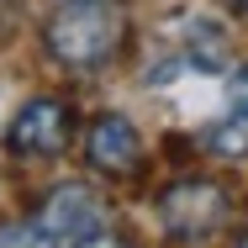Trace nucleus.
I'll return each mask as SVG.
<instances>
[{"mask_svg":"<svg viewBox=\"0 0 248 248\" xmlns=\"http://www.w3.org/2000/svg\"><path fill=\"white\" fill-rule=\"evenodd\" d=\"M222 217H227V196H222L211 180H185V185H174V190L164 196V222H169L174 232H185V238L211 232Z\"/></svg>","mask_w":248,"mask_h":248,"instance_id":"obj_4","label":"nucleus"},{"mask_svg":"<svg viewBox=\"0 0 248 248\" xmlns=\"http://www.w3.org/2000/svg\"><path fill=\"white\" fill-rule=\"evenodd\" d=\"M243 248H248V238H243Z\"/></svg>","mask_w":248,"mask_h":248,"instance_id":"obj_9","label":"nucleus"},{"mask_svg":"<svg viewBox=\"0 0 248 248\" xmlns=\"http://www.w3.org/2000/svg\"><path fill=\"white\" fill-rule=\"evenodd\" d=\"M206 143H211L217 153H248V74L232 85V106L211 122Z\"/></svg>","mask_w":248,"mask_h":248,"instance_id":"obj_6","label":"nucleus"},{"mask_svg":"<svg viewBox=\"0 0 248 248\" xmlns=\"http://www.w3.org/2000/svg\"><path fill=\"white\" fill-rule=\"evenodd\" d=\"M37 227L53 232L58 243H79V238H90V232L106 227V201L90 185H58L43 201V211H37Z\"/></svg>","mask_w":248,"mask_h":248,"instance_id":"obj_3","label":"nucleus"},{"mask_svg":"<svg viewBox=\"0 0 248 248\" xmlns=\"http://www.w3.org/2000/svg\"><path fill=\"white\" fill-rule=\"evenodd\" d=\"M79 248H127L116 232H90V238H79Z\"/></svg>","mask_w":248,"mask_h":248,"instance_id":"obj_8","label":"nucleus"},{"mask_svg":"<svg viewBox=\"0 0 248 248\" xmlns=\"http://www.w3.org/2000/svg\"><path fill=\"white\" fill-rule=\"evenodd\" d=\"M0 248H63V243L43 232L37 222H11V227H0Z\"/></svg>","mask_w":248,"mask_h":248,"instance_id":"obj_7","label":"nucleus"},{"mask_svg":"<svg viewBox=\"0 0 248 248\" xmlns=\"http://www.w3.org/2000/svg\"><path fill=\"white\" fill-rule=\"evenodd\" d=\"M85 153H90V164H95V169L122 174V169H132V164H138L143 138H138V127H132L127 116H100L95 127H90V138H85Z\"/></svg>","mask_w":248,"mask_h":248,"instance_id":"obj_5","label":"nucleus"},{"mask_svg":"<svg viewBox=\"0 0 248 248\" xmlns=\"http://www.w3.org/2000/svg\"><path fill=\"white\" fill-rule=\"evenodd\" d=\"M69 132H74V111L63 106V100H27L21 111H16V122H11V148L27 153V158H58V153L69 148Z\"/></svg>","mask_w":248,"mask_h":248,"instance_id":"obj_2","label":"nucleus"},{"mask_svg":"<svg viewBox=\"0 0 248 248\" xmlns=\"http://www.w3.org/2000/svg\"><path fill=\"white\" fill-rule=\"evenodd\" d=\"M116 37H122V16L111 5H100V0H74L48 21V48L63 63H79V69L111 58Z\"/></svg>","mask_w":248,"mask_h":248,"instance_id":"obj_1","label":"nucleus"}]
</instances>
